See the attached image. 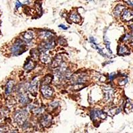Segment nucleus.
<instances>
[{
    "label": "nucleus",
    "mask_w": 133,
    "mask_h": 133,
    "mask_svg": "<svg viewBox=\"0 0 133 133\" xmlns=\"http://www.w3.org/2000/svg\"><path fill=\"white\" fill-rule=\"evenodd\" d=\"M24 50V43L21 40L19 39L15 41V43L11 47V53L14 56H18L25 51Z\"/></svg>",
    "instance_id": "obj_1"
},
{
    "label": "nucleus",
    "mask_w": 133,
    "mask_h": 133,
    "mask_svg": "<svg viewBox=\"0 0 133 133\" xmlns=\"http://www.w3.org/2000/svg\"><path fill=\"white\" fill-rule=\"evenodd\" d=\"M21 6H22V4H21L19 2L17 1L16 3H15V8H16V9H18V8H21Z\"/></svg>",
    "instance_id": "obj_19"
},
{
    "label": "nucleus",
    "mask_w": 133,
    "mask_h": 133,
    "mask_svg": "<svg viewBox=\"0 0 133 133\" xmlns=\"http://www.w3.org/2000/svg\"><path fill=\"white\" fill-rule=\"evenodd\" d=\"M114 98V91L112 88L108 87L104 89V99L107 102L112 101Z\"/></svg>",
    "instance_id": "obj_4"
},
{
    "label": "nucleus",
    "mask_w": 133,
    "mask_h": 133,
    "mask_svg": "<svg viewBox=\"0 0 133 133\" xmlns=\"http://www.w3.org/2000/svg\"><path fill=\"white\" fill-rule=\"evenodd\" d=\"M62 64V59L60 57H57L53 62L52 66H59Z\"/></svg>",
    "instance_id": "obj_17"
},
{
    "label": "nucleus",
    "mask_w": 133,
    "mask_h": 133,
    "mask_svg": "<svg viewBox=\"0 0 133 133\" xmlns=\"http://www.w3.org/2000/svg\"><path fill=\"white\" fill-rule=\"evenodd\" d=\"M14 85V82L13 81H9L8 82L6 87H5V95H10L11 92H12L13 91Z\"/></svg>",
    "instance_id": "obj_8"
},
{
    "label": "nucleus",
    "mask_w": 133,
    "mask_h": 133,
    "mask_svg": "<svg viewBox=\"0 0 133 133\" xmlns=\"http://www.w3.org/2000/svg\"><path fill=\"white\" fill-rule=\"evenodd\" d=\"M130 27H131L132 29H133V25H131V26H130Z\"/></svg>",
    "instance_id": "obj_22"
},
{
    "label": "nucleus",
    "mask_w": 133,
    "mask_h": 133,
    "mask_svg": "<svg viewBox=\"0 0 133 133\" xmlns=\"http://www.w3.org/2000/svg\"><path fill=\"white\" fill-rule=\"evenodd\" d=\"M41 91L43 95L46 98H49L53 95V90L47 85H43L41 88Z\"/></svg>",
    "instance_id": "obj_3"
},
{
    "label": "nucleus",
    "mask_w": 133,
    "mask_h": 133,
    "mask_svg": "<svg viewBox=\"0 0 133 133\" xmlns=\"http://www.w3.org/2000/svg\"><path fill=\"white\" fill-rule=\"evenodd\" d=\"M55 46V42L53 41V40H49V41H47L43 45V49H51L54 47Z\"/></svg>",
    "instance_id": "obj_15"
},
{
    "label": "nucleus",
    "mask_w": 133,
    "mask_h": 133,
    "mask_svg": "<svg viewBox=\"0 0 133 133\" xmlns=\"http://www.w3.org/2000/svg\"><path fill=\"white\" fill-rule=\"evenodd\" d=\"M14 118H15V121L17 124H23L27 119V113L23 110L19 111L15 114Z\"/></svg>",
    "instance_id": "obj_2"
},
{
    "label": "nucleus",
    "mask_w": 133,
    "mask_h": 133,
    "mask_svg": "<svg viewBox=\"0 0 133 133\" xmlns=\"http://www.w3.org/2000/svg\"><path fill=\"white\" fill-rule=\"evenodd\" d=\"M59 27H62V28H63V29H67V27H65V26L63 25H59Z\"/></svg>",
    "instance_id": "obj_21"
},
{
    "label": "nucleus",
    "mask_w": 133,
    "mask_h": 133,
    "mask_svg": "<svg viewBox=\"0 0 133 133\" xmlns=\"http://www.w3.org/2000/svg\"><path fill=\"white\" fill-rule=\"evenodd\" d=\"M70 19L72 21L75 22V23H79L81 21V17L79 14H76V13H73V14H71L70 15Z\"/></svg>",
    "instance_id": "obj_13"
},
{
    "label": "nucleus",
    "mask_w": 133,
    "mask_h": 133,
    "mask_svg": "<svg viewBox=\"0 0 133 133\" xmlns=\"http://www.w3.org/2000/svg\"><path fill=\"white\" fill-rule=\"evenodd\" d=\"M19 100L20 103H21L22 104H27L29 101V98L25 94H21L19 97Z\"/></svg>",
    "instance_id": "obj_12"
},
{
    "label": "nucleus",
    "mask_w": 133,
    "mask_h": 133,
    "mask_svg": "<svg viewBox=\"0 0 133 133\" xmlns=\"http://www.w3.org/2000/svg\"><path fill=\"white\" fill-rule=\"evenodd\" d=\"M51 37H52L51 33L49 31H42L41 33H40V37L44 40H48L49 39H50Z\"/></svg>",
    "instance_id": "obj_14"
},
{
    "label": "nucleus",
    "mask_w": 133,
    "mask_h": 133,
    "mask_svg": "<svg viewBox=\"0 0 133 133\" xmlns=\"http://www.w3.org/2000/svg\"><path fill=\"white\" fill-rule=\"evenodd\" d=\"M38 89V79H34L28 86V89L32 94L36 93L37 90Z\"/></svg>",
    "instance_id": "obj_7"
},
{
    "label": "nucleus",
    "mask_w": 133,
    "mask_h": 133,
    "mask_svg": "<svg viewBox=\"0 0 133 133\" xmlns=\"http://www.w3.org/2000/svg\"><path fill=\"white\" fill-rule=\"evenodd\" d=\"M127 54H129V52L128 49L127 48V47L123 45H121V47H119V49H118V55H124Z\"/></svg>",
    "instance_id": "obj_16"
},
{
    "label": "nucleus",
    "mask_w": 133,
    "mask_h": 133,
    "mask_svg": "<svg viewBox=\"0 0 133 133\" xmlns=\"http://www.w3.org/2000/svg\"><path fill=\"white\" fill-rule=\"evenodd\" d=\"M34 37V33L31 31H28L25 32L23 35V39L25 42L29 43V41H31V39Z\"/></svg>",
    "instance_id": "obj_9"
},
{
    "label": "nucleus",
    "mask_w": 133,
    "mask_h": 133,
    "mask_svg": "<svg viewBox=\"0 0 133 133\" xmlns=\"http://www.w3.org/2000/svg\"><path fill=\"white\" fill-rule=\"evenodd\" d=\"M51 123V116L49 115H46L44 116L41 119V123L45 127H48L50 125Z\"/></svg>",
    "instance_id": "obj_10"
},
{
    "label": "nucleus",
    "mask_w": 133,
    "mask_h": 133,
    "mask_svg": "<svg viewBox=\"0 0 133 133\" xmlns=\"http://www.w3.org/2000/svg\"><path fill=\"white\" fill-rule=\"evenodd\" d=\"M133 19V11L130 9H124L122 13V19L123 21H129Z\"/></svg>",
    "instance_id": "obj_5"
},
{
    "label": "nucleus",
    "mask_w": 133,
    "mask_h": 133,
    "mask_svg": "<svg viewBox=\"0 0 133 133\" xmlns=\"http://www.w3.org/2000/svg\"><path fill=\"white\" fill-rule=\"evenodd\" d=\"M124 9H125V8H124L123 5H118V6H116V8H115L113 12L115 16L116 17L120 16V15L122 14V13H123V11L124 10Z\"/></svg>",
    "instance_id": "obj_11"
},
{
    "label": "nucleus",
    "mask_w": 133,
    "mask_h": 133,
    "mask_svg": "<svg viewBox=\"0 0 133 133\" xmlns=\"http://www.w3.org/2000/svg\"><path fill=\"white\" fill-rule=\"evenodd\" d=\"M127 4L130 5L131 6H133V0H124Z\"/></svg>",
    "instance_id": "obj_20"
},
{
    "label": "nucleus",
    "mask_w": 133,
    "mask_h": 133,
    "mask_svg": "<svg viewBox=\"0 0 133 133\" xmlns=\"http://www.w3.org/2000/svg\"><path fill=\"white\" fill-rule=\"evenodd\" d=\"M39 58L41 61L43 63H49L51 61V57L47 53V49H43L41 51V53L40 55Z\"/></svg>",
    "instance_id": "obj_6"
},
{
    "label": "nucleus",
    "mask_w": 133,
    "mask_h": 133,
    "mask_svg": "<svg viewBox=\"0 0 133 133\" xmlns=\"http://www.w3.org/2000/svg\"><path fill=\"white\" fill-rule=\"evenodd\" d=\"M24 67L26 70H31L34 67V63L32 61L29 60L26 63L25 65H24Z\"/></svg>",
    "instance_id": "obj_18"
}]
</instances>
